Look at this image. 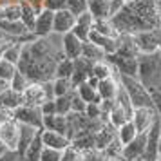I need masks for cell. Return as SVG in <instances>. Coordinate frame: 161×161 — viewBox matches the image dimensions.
<instances>
[{
    "instance_id": "obj_1",
    "label": "cell",
    "mask_w": 161,
    "mask_h": 161,
    "mask_svg": "<svg viewBox=\"0 0 161 161\" xmlns=\"http://www.w3.org/2000/svg\"><path fill=\"white\" fill-rule=\"evenodd\" d=\"M64 58L49 36L35 38L33 42L22 44V53L16 64V69L24 73L33 83H44L54 80V71L58 60Z\"/></svg>"
},
{
    "instance_id": "obj_2",
    "label": "cell",
    "mask_w": 161,
    "mask_h": 161,
    "mask_svg": "<svg viewBox=\"0 0 161 161\" xmlns=\"http://www.w3.org/2000/svg\"><path fill=\"white\" fill-rule=\"evenodd\" d=\"M147 89H158L161 85V53L138 54V76Z\"/></svg>"
},
{
    "instance_id": "obj_3",
    "label": "cell",
    "mask_w": 161,
    "mask_h": 161,
    "mask_svg": "<svg viewBox=\"0 0 161 161\" xmlns=\"http://www.w3.org/2000/svg\"><path fill=\"white\" fill-rule=\"evenodd\" d=\"M118 80H119V85L123 87V91L127 92V96H129L132 109H143V107H150V109H154L150 91H148V89H147L138 78L118 74Z\"/></svg>"
},
{
    "instance_id": "obj_4",
    "label": "cell",
    "mask_w": 161,
    "mask_h": 161,
    "mask_svg": "<svg viewBox=\"0 0 161 161\" xmlns=\"http://www.w3.org/2000/svg\"><path fill=\"white\" fill-rule=\"evenodd\" d=\"M105 60L116 69L118 74L132 76V78L138 76V56H129V54H121V53H112V54H107Z\"/></svg>"
},
{
    "instance_id": "obj_5",
    "label": "cell",
    "mask_w": 161,
    "mask_h": 161,
    "mask_svg": "<svg viewBox=\"0 0 161 161\" xmlns=\"http://www.w3.org/2000/svg\"><path fill=\"white\" fill-rule=\"evenodd\" d=\"M134 42H136L139 54H148V53L159 51L161 29H148V31L134 33Z\"/></svg>"
},
{
    "instance_id": "obj_6",
    "label": "cell",
    "mask_w": 161,
    "mask_h": 161,
    "mask_svg": "<svg viewBox=\"0 0 161 161\" xmlns=\"http://www.w3.org/2000/svg\"><path fill=\"white\" fill-rule=\"evenodd\" d=\"M13 119L18 121V123L31 125V127H35L38 130L44 129L42 110H40V107H35V105H20L18 109L13 110Z\"/></svg>"
},
{
    "instance_id": "obj_7",
    "label": "cell",
    "mask_w": 161,
    "mask_h": 161,
    "mask_svg": "<svg viewBox=\"0 0 161 161\" xmlns=\"http://www.w3.org/2000/svg\"><path fill=\"white\" fill-rule=\"evenodd\" d=\"M159 136H161V119L159 116L154 119V123L150 125V129L147 130V147L145 154L141 161H156L158 156V145H159Z\"/></svg>"
},
{
    "instance_id": "obj_8",
    "label": "cell",
    "mask_w": 161,
    "mask_h": 161,
    "mask_svg": "<svg viewBox=\"0 0 161 161\" xmlns=\"http://www.w3.org/2000/svg\"><path fill=\"white\" fill-rule=\"evenodd\" d=\"M147 147V132H138V136L130 143L121 147V154L125 161H141Z\"/></svg>"
},
{
    "instance_id": "obj_9",
    "label": "cell",
    "mask_w": 161,
    "mask_h": 161,
    "mask_svg": "<svg viewBox=\"0 0 161 161\" xmlns=\"http://www.w3.org/2000/svg\"><path fill=\"white\" fill-rule=\"evenodd\" d=\"M158 118L156 110L150 107H143V109H134L132 110V118L130 121L134 123L138 132H147L150 129V125L154 123V119Z\"/></svg>"
},
{
    "instance_id": "obj_10",
    "label": "cell",
    "mask_w": 161,
    "mask_h": 161,
    "mask_svg": "<svg viewBox=\"0 0 161 161\" xmlns=\"http://www.w3.org/2000/svg\"><path fill=\"white\" fill-rule=\"evenodd\" d=\"M92 64H94V62L83 58V56L73 60V65L74 67H73V74H71V83H73V87L83 83V81L92 74Z\"/></svg>"
},
{
    "instance_id": "obj_11",
    "label": "cell",
    "mask_w": 161,
    "mask_h": 161,
    "mask_svg": "<svg viewBox=\"0 0 161 161\" xmlns=\"http://www.w3.org/2000/svg\"><path fill=\"white\" fill-rule=\"evenodd\" d=\"M74 24H76V16L67 9H60L54 13V18H53V33L65 35L74 27Z\"/></svg>"
},
{
    "instance_id": "obj_12",
    "label": "cell",
    "mask_w": 161,
    "mask_h": 161,
    "mask_svg": "<svg viewBox=\"0 0 161 161\" xmlns=\"http://www.w3.org/2000/svg\"><path fill=\"white\" fill-rule=\"evenodd\" d=\"M0 143L8 150H16V145H18V121L11 119L8 123L0 125Z\"/></svg>"
},
{
    "instance_id": "obj_13",
    "label": "cell",
    "mask_w": 161,
    "mask_h": 161,
    "mask_svg": "<svg viewBox=\"0 0 161 161\" xmlns=\"http://www.w3.org/2000/svg\"><path fill=\"white\" fill-rule=\"evenodd\" d=\"M53 18L54 13L49 9H42L36 13V20H35V27H33V35L36 38L40 36H49L53 33Z\"/></svg>"
},
{
    "instance_id": "obj_14",
    "label": "cell",
    "mask_w": 161,
    "mask_h": 161,
    "mask_svg": "<svg viewBox=\"0 0 161 161\" xmlns=\"http://www.w3.org/2000/svg\"><path fill=\"white\" fill-rule=\"evenodd\" d=\"M62 53L65 58H71V60H76L81 56V42L78 36H74L73 33L69 31L65 35H62Z\"/></svg>"
},
{
    "instance_id": "obj_15",
    "label": "cell",
    "mask_w": 161,
    "mask_h": 161,
    "mask_svg": "<svg viewBox=\"0 0 161 161\" xmlns=\"http://www.w3.org/2000/svg\"><path fill=\"white\" fill-rule=\"evenodd\" d=\"M22 96H24V105H35V107H40L47 100L44 85L42 83H33V81L29 83V87L22 92Z\"/></svg>"
},
{
    "instance_id": "obj_16",
    "label": "cell",
    "mask_w": 161,
    "mask_h": 161,
    "mask_svg": "<svg viewBox=\"0 0 161 161\" xmlns=\"http://www.w3.org/2000/svg\"><path fill=\"white\" fill-rule=\"evenodd\" d=\"M40 134H42V143H44V147H51V148H56V150H64L65 147L71 145V139L67 138V136H64V134H60V132L42 129Z\"/></svg>"
},
{
    "instance_id": "obj_17",
    "label": "cell",
    "mask_w": 161,
    "mask_h": 161,
    "mask_svg": "<svg viewBox=\"0 0 161 161\" xmlns=\"http://www.w3.org/2000/svg\"><path fill=\"white\" fill-rule=\"evenodd\" d=\"M20 105H24V96L22 92H16L11 87H4L0 91V109H9L15 110Z\"/></svg>"
},
{
    "instance_id": "obj_18",
    "label": "cell",
    "mask_w": 161,
    "mask_h": 161,
    "mask_svg": "<svg viewBox=\"0 0 161 161\" xmlns=\"http://www.w3.org/2000/svg\"><path fill=\"white\" fill-rule=\"evenodd\" d=\"M38 134V129L31 127V125L18 123V145H16V154L22 158V154L25 152V148L29 147V143L35 139V136Z\"/></svg>"
},
{
    "instance_id": "obj_19",
    "label": "cell",
    "mask_w": 161,
    "mask_h": 161,
    "mask_svg": "<svg viewBox=\"0 0 161 161\" xmlns=\"http://www.w3.org/2000/svg\"><path fill=\"white\" fill-rule=\"evenodd\" d=\"M118 89H119V80H116L114 76L110 78H105V80H100L98 81V94L102 100H116V94H118Z\"/></svg>"
},
{
    "instance_id": "obj_20",
    "label": "cell",
    "mask_w": 161,
    "mask_h": 161,
    "mask_svg": "<svg viewBox=\"0 0 161 161\" xmlns=\"http://www.w3.org/2000/svg\"><path fill=\"white\" fill-rule=\"evenodd\" d=\"M89 42H92V44H96L98 47H102L103 51H105V54H112L118 47L116 38L100 35V33H96L94 29H91V33H89Z\"/></svg>"
},
{
    "instance_id": "obj_21",
    "label": "cell",
    "mask_w": 161,
    "mask_h": 161,
    "mask_svg": "<svg viewBox=\"0 0 161 161\" xmlns=\"http://www.w3.org/2000/svg\"><path fill=\"white\" fill-rule=\"evenodd\" d=\"M42 148H44V143H42V134H40V130H38V134L35 136V139L31 141L29 147L25 148V152L22 154L20 161H40Z\"/></svg>"
},
{
    "instance_id": "obj_22",
    "label": "cell",
    "mask_w": 161,
    "mask_h": 161,
    "mask_svg": "<svg viewBox=\"0 0 161 161\" xmlns=\"http://www.w3.org/2000/svg\"><path fill=\"white\" fill-rule=\"evenodd\" d=\"M44 129L60 132V134L67 136V116H62V114L44 116Z\"/></svg>"
},
{
    "instance_id": "obj_23",
    "label": "cell",
    "mask_w": 161,
    "mask_h": 161,
    "mask_svg": "<svg viewBox=\"0 0 161 161\" xmlns=\"http://www.w3.org/2000/svg\"><path fill=\"white\" fill-rule=\"evenodd\" d=\"M110 0H87V11L94 18H109Z\"/></svg>"
},
{
    "instance_id": "obj_24",
    "label": "cell",
    "mask_w": 161,
    "mask_h": 161,
    "mask_svg": "<svg viewBox=\"0 0 161 161\" xmlns=\"http://www.w3.org/2000/svg\"><path fill=\"white\" fill-rule=\"evenodd\" d=\"M81 56L83 58L91 60V62H100V60H105V51H103L102 47H98L96 44H92V42H83L81 44Z\"/></svg>"
},
{
    "instance_id": "obj_25",
    "label": "cell",
    "mask_w": 161,
    "mask_h": 161,
    "mask_svg": "<svg viewBox=\"0 0 161 161\" xmlns=\"http://www.w3.org/2000/svg\"><path fill=\"white\" fill-rule=\"evenodd\" d=\"M74 89H76L78 96H80L85 103H100L102 102V98H100V94H98V91H96L94 87H91L87 81H83V83H80V85H76Z\"/></svg>"
},
{
    "instance_id": "obj_26",
    "label": "cell",
    "mask_w": 161,
    "mask_h": 161,
    "mask_svg": "<svg viewBox=\"0 0 161 161\" xmlns=\"http://www.w3.org/2000/svg\"><path fill=\"white\" fill-rule=\"evenodd\" d=\"M20 20L24 22V25L33 33V27H35V20H36V11L35 8L27 4L25 0H20Z\"/></svg>"
},
{
    "instance_id": "obj_27",
    "label": "cell",
    "mask_w": 161,
    "mask_h": 161,
    "mask_svg": "<svg viewBox=\"0 0 161 161\" xmlns=\"http://www.w3.org/2000/svg\"><path fill=\"white\" fill-rule=\"evenodd\" d=\"M118 130V141L121 143V147L127 145V143H130L132 139L138 136V130H136V127H134V123H132L130 119L129 121H125L119 129H116Z\"/></svg>"
},
{
    "instance_id": "obj_28",
    "label": "cell",
    "mask_w": 161,
    "mask_h": 161,
    "mask_svg": "<svg viewBox=\"0 0 161 161\" xmlns=\"http://www.w3.org/2000/svg\"><path fill=\"white\" fill-rule=\"evenodd\" d=\"M92 29L100 35H105V36H110V38H118V33L114 29V25L110 24L109 18H94V24H92Z\"/></svg>"
},
{
    "instance_id": "obj_29",
    "label": "cell",
    "mask_w": 161,
    "mask_h": 161,
    "mask_svg": "<svg viewBox=\"0 0 161 161\" xmlns=\"http://www.w3.org/2000/svg\"><path fill=\"white\" fill-rule=\"evenodd\" d=\"M130 119V116L125 112V109L121 107V105H114L112 107V110L109 112V125H112L114 129H119L121 125L125 123V121H129Z\"/></svg>"
},
{
    "instance_id": "obj_30",
    "label": "cell",
    "mask_w": 161,
    "mask_h": 161,
    "mask_svg": "<svg viewBox=\"0 0 161 161\" xmlns=\"http://www.w3.org/2000/svg\"><path fill=\"white\" fill-rule=\"evenodd\" d=\"M92 76H94V78H98V80L110 78V76H114V67L110 65L107 60L94 62V64H92Z\"/></svg>"
},
{
    "instance_id": "obj_31",
    "label": "cell",
    "mask_w": 161,
    "mask_h": 161,
    "mask_svg": "<svg viewBox=\"0 0 161 161\" xmlns=\"http://www.w3.org/2000/svg\"><path fill=\"white\" fill-rule=\"evenodd\" d=\"M20 53H22V42H13V44H9L4 51H2V54H0V58L8 60V62H11V64H18V58H20Z\"/></svg>"
},
{
    "instance_id": "obj_32",
    "label": "cell",
    "mask_w": 161,
    "mask_h": 161,
    "mask_svg": "<svg viewBox=\"0 0 161 161\" xmlns=\"http://www.w3.org/2000/svg\"><path fill=\"white\" fill-rule=\"evenodd\" d=\"M73 60L71 58H60L56 64V71H54V78H67L71 80V74H73Z\"/></svg>"
},
{
    "instance_id": "obj_33",
    "label": "cell",
    "mask_w": 161,
    "mask_h": 161,
    "mask_svg": "<svg viewBox=\"0 0 161 161\" xmlns=\"http://www.w3.org/2000/svg\"><path fill=\"white\" fill-rule=\"evenodd\" d=\"M29 78L25 76L24 73H20L18 69H16V73L13 74V78L9 80V83H8V87H11L13 91H16V92H24L25 89L29 87Z\"/></svg>"
},
{
    "instance_id": "obj_34",
    "label": "cell",
    "mask_w": 161,
    "mask_h": 161,
    "mask_svg": "<svg viewBox=\"0 0 161 161\" xmlns=\"http://www.w3.org/2000/svg\"><path fill=\"white\" fill-rule=\"evenodd\" d=\"M73 83L71 80H67V78H54L53 80V92H54V98L56 96H64L67 92H71L73 91Z\"/></svg>"
},
{
    "instance_id": "obj_35",
    "label": "cell",
    "mask_w": 161,
    "mask_h": 161,
    "mask_svg": "<svg viewBox=\"0 0 161 161\" xmlns=\"http://www.w3.org/2000/svg\"><path fill=\"white\" fill-rule=\"evenodd\" d=\"M73 92V91H71ZM71 92H67L64 96H56L54 98V107H56V114L65 116L71 112Z\"/></svg>"
},
{
    "instance_id": "obj_36",
    "label": "cell",
    "mask_w": 161,
    "mask_h": 161,
    "mask_svg": "<svg viewBox=\"0 0 161 161\" xmlns=\"http://www.w3.org/2000/svg\"><path fill=\"white\" fill-rule=\"evenodd\" d=\"M60 161H83V150H80L78 147H74L71 143L62 150V159Z\"/></svg>"
},
{
    "instance_id": "obj_37",
    "label": "cell",
    "mask_w": 161,
    "mask_h": 161,
    "mask_svg": "<svg viewBox=\"0 0 161 161\" xmlns=\"http://www.w3.org/2000/svg\"><path fill=\"white\" fill-rule=\"evenodd\" d=\"M16 73V65L15 64H11L8 60L0 58V80L9 83V80L13 78V74Z\"/></svg>"
},
{
    "instance_id": "obj_38",
    "label": "cell",
    "mask_w": 161,
    "mask_h": 161,
    "mask_svg": "<svg viewBox=\"0 0 161 161\" xmlns=\"http://www.w3.org/2000/svg\"><path fill=\"white\" fill-rule=\"evenodd\" d=\"M4 20H20V0L4 4Z\"/></svg>"
},
{
    "instance_id": "obj_39",
    "label": "cell",
    "mask_w": 161,
    "mask_h": 161,
    "mask_svg": "<svg viewBox=\"0 0 161 161\" xmlns=\"http://www.w3.org/2000/svg\"><path fill=\"white\" fill-rule=\"evenodd\" d=\"M67 11H71L74 16L81 15L87 11V0H67V6H65Z\"/></svg>"
},
{
    "instance_id": "obj_40",
    "label": "cell",
    "mask_w": 161,
    "mask_h": 161,
    "mask_svg": "<svg viewBox=\"0 0 161 161\" xmlns=\"http://www.w3.org/2000/svg\"><path fill=\"white\" fill-rule=\"evenodd\" d=\"M85 107H87V103L78 96L76 89H73V92H71V112H85Z\"/></svg>"
},
{
    "instance_id": "obj_41",
    "label": "cell",
    "mask_w": 161,
    "mask_h": 161,
    "mask_svg": "<svg viewBox=\"0 0 161 161\" xmlns=\"http://www.w3.org/2000/svg\"><path fill=\"white\" fill-rule=\"evenodd\" d=\"M60 159H62V150H56V148H51V147L42 148L40 161H60Z\"/></svg>"
},
{
    "instance_id": "obj_42",
    "label": "cell",
    "mask_w": 161,
    "mask_h": 161,
    "mask_svg": "<svg viewBox=\"0 0 161 161\" xmlns=\"http://www.w3.org/2000/svg\"><path fill=\"white\" fill-rule=\"evenodd\" d=\"M83 161H107L103 150H98V148H89V150H83Z\"/></svg>"
},
{
    "instance_id": "obj_43",
    "label": "cell",
    "mask_w": 161,
    "mask_h": 161,
    "mask_svg": "<svg viewBox=\"0 0 161 161\" xmlns=\"http://www.w3.org/2000/svg\"><path fill=\"white\" fill-rule=\"evenodd\" d=\"M71 33H73L74 36L80 38L81 42H87V40H89V33H91V27L81 25V24H74V27L71 29Z\"/></svg>"
},
{
    "instance_id": "obj_44",
    "label": "cell",
    "mask_w": 161,
    "mask_h": 161,
    "mask_svg": "<svg viewBox=\"0 0 161 161\" xmlns=\"http://www.w3.org/2000/svg\"><path fill=\"white\" fill-rule=\"evenodd\" d=\"M85 116L91 119H102V109H100V103H87L85 107ZM107 123V121H105Z\"/></svg>"
},
{
    "instance_id": "obj_45",
    "label": "cell",
    "mask_w": 161,
    "mask_h": 161,
    "mask_svg": "<svg viewBox=\"0 0 161 161\" xmlns=\"http://www.w3.org/2000/svg\"><path fill=\"white\" fill-rule=\"evenodd\" d=\"M67 0H44V9H49L53 13H56L60 9H65Z\"/></svg>"
},
{
    "instance_id": "obj_46",
    "label": "cell",
    "mask_w": 161,
    "mask_h": 161,
    "mask_svg": "<svg viewBox=\"0 0 161 161\" xmlns=\"http://www.w3.org/2000/svg\"><path fill=\"white\" fill-rule=\"evenodd\" d=\"M148 91H150V96H152L154 110H156V114H158L159 119H161V91L159 89H148Z\"/></svg>"
},
{
    "instance_id": "obj_47",
    "label": "cell",
    "mask_w": 161,
    "mask_h": 161,
    "mask_svg": "<svg viewBox=\"0 0 161 161\" xmlns=\"http://www.w3.org/2000/svg\"><path fill=\"white\" fill-rule=\"evenodd\" d=\"M40 110H42V116H53V114H56L54 100H45V102L40 105Z\"/></svg>"
},
{
    "instance_id": "obj_48",
    "label": "cell",
    "mask_w": 161,
    "mask_h": 161,
    "mask_svg": "<svg viewBox=\"0 0 161 161\" xmlns=\"http://www.w3.org/2000/svg\"><path fill=\"white\" fill-rule=\"evenodd\" d=\"M0 161H20V156L16 154V150H6L0 154Z\"/></svg>"
},
{
    "instance_id": "obj_49",
    "label": "cell",
    "mask_w": 161,
    "mask_h": 161,
    "mask_svg": "<svg viewBox=\"0 0 161 161\" xmlns=\"http://www.w3.org/2000/svg\"><path fill=\"white\" fill-rule=\"evenodd\" d=\"M125 6V2L123 0H110V6H109V18L112 15H116L118 11H119V9L123 8Z\"/></svg>"
},
{
    "instance_id": "obj_50",
    "label": "cell",
    "mask_w": 161,
    "mask_h": 161,
    "mask_svg": "<svg viewBox=\"0 0 161 161\" xmlns=\"http://www.w3.org/2000/svg\"><path fill=\"white\" fill-rule=\"evenodd\" d=\"M13 119V110L9 109H0V125L8 123V121H11Z\"/></svg>"
},
{
    "instance_id": "obj_51",
    "label": "cell",
    "mask_w": 161,
    "mask_h": 161,
    "mask_svg": "<svg viewBox=\"0 0 161 161\" xmlns=\"http://www.w3.org/2000/svg\"><path fill=\"white\" fill-rule=\"evenodd\" d=\"M25 2H27V4H31V6L35 8V11H36V13L44 9V0H25Z\"/></svg>"
},
{
    "instance_id": "obj_52",
    "label": "cell",
    "mask_w": 161,
    "mask_h": 161,
    "mask_svg": "<svg viewBox=\"0 0 161 161\" xmlns=\"http://www.w3.org/2000/svg\"><path fill=\"white\" fill-rule=\"evenodd\" d=\"M6 16H4V4H0V20H4Z\"/></svg>"
},
{
    "instance_id": "obj_53",
    "label": "cell",
    "mask_w": 161,
    "mask_h": 161,
    "mask_svg": "<svg viewBox=\"0 0 161 161\" xmlns=\"http://www.w3.org/2000/svg\"><path fill=\"white\" fill-rule=\"evenodd\" d=\"M158 156L161 158V136H159V145H158Z\"/></svg>"
},
{
    "instance_id": "obj_54",
    "label": "cell",
    "mask_w": 161,
    "mask_h": 161,
    "mask_svg": "<svg viewBox=\"0 0 161 161\" xmlns=\"http://www.w3.org/2000/svg\"><path fill=\"white\" fill-rule=\"evenodd\" d=\"M8 45H9V44H0V54H2V51H4V49H6Z\"/></svg>"
},
{
    "instance_id": "obj_55",
    "label": "cell",
    "mask_w": 161,
    "mask_h": 161,
    "mask_svg": "<svg viewBox=\"0 0 161 161\" xmlns=\"http://www.w3.org/2000/svg\"><path fill=\"white\" fill-rule=\"evenodd\" d=\"M4 87H8V83H6V81H2V80H0V91H2Z\"/></svg>"
},
{
    "instance_id": "obj_56",
    "label": "cell",
    "mask_w": 161,
    "mask_h": 161,
    "mask_svg": "<svg viewBox=\"0 0 161 161\" xmlns=\"http://www.w3.org/2000/svg\"><path fill=\"white\" fill-rule=\"evenodd\" d=\"M6 150H8V148H6V147H4L2 143H0V154H2V152H6Z\"/></svg>"
},
{
    "instance_id": "obj_57",
    "label": "cell",
    "mask_w": 161,
    "mask_h": 161,
    "mask_svg": "<svg viewBox=\"0 0 161 161\" xmlns=\"http://www.w3.org/2000/svg\"><path fill=\"white\" fill-rule=\"evenodd\" d=\"M123 2H125V4H129V2H132V0H123Z\"/></svg>"
},
{
    "instance_id": "obj_58",
    "label": "cell",
    "mask_w": 161,
    "mask_h": 161,
    "mask_svg": "<svg viewBox=\"0 0 161 161\" xmlns=\"http://www.w3.org/2000/svg\"><path fill=\"white\" fill-rule=\"evenodd\" d=\"M156 161H161V158H158V159H156Z\"/></svg>"
},
{
    "instance_id": "obj_59",
    "label": "cell",
    "mask_w": 161,
    "mask_h": 161,
    "mask_svg": "<svg viewBox=\"0 0 161 161\" xmlns=\"http://www.w3.org/2000/svg\"><path fill=\"white\" fill-rule=\"evenodd\" d=\"M159 53H161V44H159Z\"/></svg>"
},
{
    "instance_id": "obj_60",
    "label": "cell",
    "mask_w": 161,
    "mask_h": 161,
    "mask_svg": "<svg viewBox=\"0 0 161 161\" xmlns=\"http://www.w3.org/2000/svg\"><path fill=\"white\" fill-rule=\"evenodd\" d=\"M159 91H161V89H159Z\"/></svg>"
}]
</instances>
